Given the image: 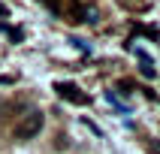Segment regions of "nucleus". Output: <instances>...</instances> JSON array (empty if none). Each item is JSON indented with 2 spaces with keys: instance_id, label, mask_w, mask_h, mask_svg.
I'll return each mask as SVG.
<instances>
[{
  "instance_id": "2",
  "label": "nucleus",
  "mask_w": 160,
  "mask_h": 154,
  "mask_svg": "<svg viewBox=\"0 0 160 154\" xmlns=\"http://www.w3.org/2000/svg\"><path fill=\"white\" fill-rule=\"evenodd\" d=\"M54 91H58V97H61V100L76 103V106H88V103H91V97L79 88V85H72V82H58V85H54Z\"/></svg>"
},
{
  "instance_id": "5",
  "label": "nucleus",
  "mask_w": 160,
  "mask_h": 154,
  "mask_svg": "<svg viewBox=\"0 0 160 154\" xmlns=\"http://www.w3.org/2000/svg\"><path fill=\"white\" fill-rule=\"evenodd\" d=\"M6 15H9V9L3 6V3H0V18H6Z\"/></svg>"
},
{
  "instance_id": "1",
  "label": "nucleus",
  "mask_w": 160,
  "mask_h": 154,
  "mask_svg": "<svg viewBox=\"0 0 160 154\" xmlns=\"http://www.w3.org/2000/svg\"><path fill=\"white\" fill-rule=\"evenodd\" d=\"M42 127H45V115L42 112H27V115L15 124L12 136H15L18 142H27V139H33V136L42 133Z\"/></svg>"
},
{
  "instance_id": "4",
  "label": "nucleus",
  "mask_w": 160,
  "mask_h": 154,
  "mask_svg": "<svg viewBox=\"0 0 160 154\" xmlns=\"http://www.w3.org/2000/svg\"><path fill=\"white\" fill-rule=\"evenodd\" d=\"M139 57H142V76H145V79H154V67H151V61H148L142 52H139Z\"/></svg>"
},
{
  "instance_id": "3",
  "label": "nucleus",
  "mask_w": 160,
  "mask_h": 154,
  "mask_svg": "<svg viewBox=\"0 0 160 154\" xmlns=\"http://www.w3.org/2000/svg\"><path fill=\"white\" fill-rule=\"evenodd\" d=\"M124 9H133V12H139V9H145V0H118Z\"/></svg>"
}]
</instances>
